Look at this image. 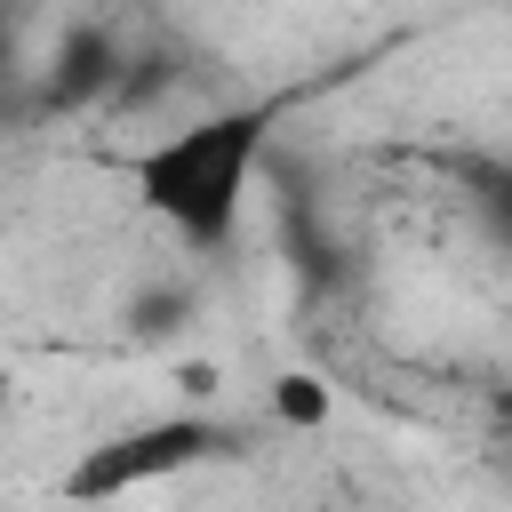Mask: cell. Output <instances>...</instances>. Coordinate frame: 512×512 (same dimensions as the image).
Here are the masks:
<instances>
[{"label":"cell","mask_w":512,"mask_h":512,"mask_svg":"<svg viewBox=\"0 0 512 512\" xmlns=\"http://www.w3.org/2000/svg\"><path fill=\"white\" fill-rule=\"evenodd\" d=\"M264 136H272V104H224V112H200L152 144L128 152V192L144 216H160L184 248H224L240 232V208H248V176L264 160Z\"/></svg>","instance_id":"obj_1"},{"label":"cell","mask_w":512,"mask_h":512,"mask_svg":"<svg viewBox=\"0 0 512 512\" xmlns=\"http://www.w3.org/2000/svg\"><path fill=\"white\" fill-rule=\"evenodd\" d=\"M216 448H224V432L208 416H192V408L152 416V424H128V432L80 448V464L64 472V496L72 504H112V496H136V488H152V480H168V472H184V464H200Z\"/></svg>","instance_id":"obj_2"},{"label":"cell","mask_w":512,"mask_h":512,"mask_svg":"<svg viewBox=\"0 0 512 512\" xmlns=\"http://www.w3.org/2000/svg\"><path fill=\"white\" fill-rule=\"evenodd\" d=\"M120 64H128V48L112 40V24H72L56 40V56L40 64V112H88V104H104L112 80H120Z\"/></svg>","instance_id":"obj_3"},{"label":"cell","mask_w":512,"mask_h":512,"mask_svg":"<svg viewBox=\"0 0 512 512\" xmlns=\"http://www.w3.org/2000/svg\"><path fill=\"white\" fill-rule=\"evenodd\" d=\"M264 400H272V424H288V432H320V424L336 416V392H328L312 368H280V376L264 384Z\"/></svg>","instance_id":"obj_4"},{"label":"cell","mask_w":512,"mask_h":512,"mask_svg":"<svg viewBox=\"0 0 512 512\" xmlns=\"http://www.w3.org/2000/svg\"><path fill=\"white\" fill-rule=\"evenodd\" d=\"M168 312H184V296H176V288H168V296H144L128 320H136V336H160V328H168Z\"/></svg>","instance_id":"obj_5"}]
</instances>
